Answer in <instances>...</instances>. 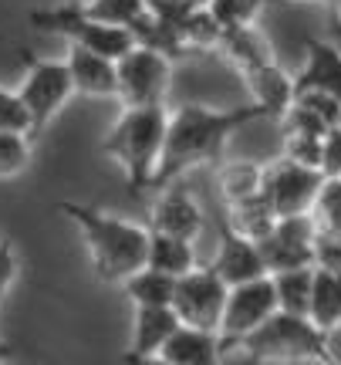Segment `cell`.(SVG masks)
<instances>
[{"instance_id": "cell-15", "label": "cell", "mask_w": 341, "mask_h": 365, "mask_svg": "<svg viewBox=\"0 0 341 365\" xmlns=\"http://www.w3.org/2000/svg\"><path fill=\"white\" fill-rule=\"evenodd\" d=\"M183 328L179 314L172 308H135L132 312V345L129 355L152 359L162 352V345Z\"/></svg>"}, {"instance_id": "cell-2", "label": "cell", "mask_w": 341, "mask_h": 365, "mask_svg": "<svg viewBox=\"0 0 341 365\" xmlns=\"http://www.w3.org/2000/svg\"><path fill=\"white\" fill-rule=\"evenodd\" d=\"M61 213L78 223L88 244V257L98 274V281L105 284H125L132 274L149 267V244L152 230L142 223H132L125 217L105 213L88 203H61Z\"/></svg>"}, {"instance_id": "cell-10", "label": "cell", "mask_w": 341, "mask_h": 365, "mask_svg": "<svg viewBox=\"0 0 341 365\" xmlns=\"http://www.w3.org/2000/svg\"><path fill=\"white\" fill-rule=\"evenodd\" d=\"M321 186H325V173L304 170L298 163H288L284 156L277 163H271L267 176H263V196H267L271 210L277 213V220H284V217H308L315 210Z\"/></svg>"}, {"instance_id": "cell-34", "label": "cell", "mask_w": 341, "mask_h": 365, "mask_svg": "<svg viewBox=\"0 0 341 365\" xmlns=\"http://www.w3.org/2000/svg\"><path fill=\"white\" fill-rule=\"evenodd\" d=\"M315 267L331 271V274H338L341 277V237H318Z\"/></svg>"}, {"instance_id": "cell-31", "label": "cell", "mask_w": 341, "mask_h": 365, "mask_svg": "<svg viewBox=\"0 0 341 365\" xmlns=\"http://www.w3.org/2000/svg\"><path fill=\"white\" fill-rule=\"evenodd\" d=\"M0 132H21V135L34 139V122H31V112L24 108L17 88H0Z\"/></svg>"}, {"instance_id": "cell-22", "label": "cell", "mask_w": 341, "mask_h": 365, "mask_svg": "<svg viewBox=\"0 0 341 365\" xmlns=\"http://www.w3.org/2000/svg\"><path fill=\"white\" fill-rule=\"evenodd\" d=\"M226 223L234 227L240 237H247L253 244H261L274 234L277 227V213L271 210L267 196H253L247 203H236V207H226Z\"/></svg>"}, {"instance_id": "cell-24", "label": "cell", "mask_w": 341, "mask_h": 365, "mask_svg": "<svg viewBox=\"0 0 341 365\" xmlns=\"http://www.w3.org/2000/svg\"><path fill=\"white\" fill-rule=\"evenodd\" d=\"M274 291L280 312L294 314V318H308L311 314V294H315V267L274 274Z\"/></svg>"}, {"instance_id": "cell-27", "label": "cell", "mask_w": 341, "mask_h": 365, "mask_svg": "<svg viewBox=\"0 0 341 365\" xmlns=\"http://www.w3.org/2000/svg\"><path fill=\"white\" fill-rule=\"evenodd\" d=\"M263 254V264H267V274H284V271H304V267H315V250L294 247V244H284L277 240L274 234L257 244Z\"/></svg>"}, {"instance_id": "cell-4", "label": "cell", "mask_w": 341, "mask_h": 365, "mask_svg": "<svg viewBox=\"0 0 341 365\" xmlns=\"http://www.w3.org/2000/svg\"><path fill=\"white\" fill-rule=\"evenodd\" d=\"M234 352H240L250 365L325 362V331L315 328L311 318L277 312L267 325H261L250 339L240 341Z\"/></svg>"}, {"instance_id": "cell-25", "label": "cell", "mask_w": 341, "mask_h": 365, "mask_svg": "<svg viewBox=\"0 0 341 365\" xmlns=\"http://www.w3.org/2000/svg\"><path fill=\"white\" fill-rule=\"evenodd\" d=\"M315 328L331 331L341 325V277L331 271L315 267V294H311V314H308Z\"/></svg>"}, {"instance_id": "cell-29", "label": "cell", "mask_w": 341, "mask_h": 365, "mask_svg": "<svg viewBox=\"0 0 341 365\" xmlns=\"http://www.w3.org/2000/svg\"><path fill=\"white\" fill-rule=\"evenodd\" d=\"M263 4L267 0H213L210 11L224 31H243V27H257Z\"/></svg>"}, {"instance_id": "cell-19", "label": "cell", "mask_w": 341, "mask_h": 365, "mask_svg": "<svg viewBox=\"0 0 341 365\" xmlns=\"http://www.w3.org/2000/svg\"><path fill=\"white\" fill-rule=\"evenodd\" d=\"M263 176H267V166L261 163H226L216 173V190L226 207H236L253 196H263Z\"/></svg>"}, {"instance_id": "cell-28", "label": "cell", "mask_w": 341, "mask_h": 365, "mask_svg": "<svg viewBox=\"0 0 341 365\" xmlns=\"http://www.w3.org/2000/svg\"><path fill=\"white\" fill-rule=\"evenodd\" d=\"M311 220L321 237H341V180H325L311 210Z\"/></svg>"}, {"instance_id": "cell-13", "label": "cell", "mask_w": 341, "mask_h": 365, "mask_svg": "<svg viewBox=\"0 0 341 365\" xmlns=\"http://www.w3.org/2000/svg\"><path fill=\"white\" fill-rule=\"evenodd\" d=\"M149 230L196 244L199 230H203V210L186 190H162L149 213Z\"/></svg>"}, {"instance_id": "cell-38", "label": "cell", "mask_w": 341, "mask_h": 365, "mask_svg": "<svg viewBox=\"0 0 341 365\" xmlns=\"http://www.w3.org/2000/svg\"><path fill=\"white\" fill-rule=\"evenodd\" d=\"M321 365H335V362H321Z\"/></svg>"}, {"instance_id": "cell-1", "label": "cell", "mask_w": 341, "mask_h": 365, "mask_svg": "<svg viewBox=\"0 0 341 365\" xmlns=\"http://www.w3.org/2000/svg\"><path fill=\"white\" fill-rule=\"evenodd\" d=\"M267 118L261 105H236V108H210V105H183L169 115V135H166V153L159 163V173L152 180V190H166L183 173L199 170L206 163H216L224 156L230 135L243 125Z\"/></svg>"}, {"instance_id": "cell-12", "label": "cell", "mask_w": 341, "mask_h": 365, "mask_svg": "<svg viewBox=\"0 0 341 365\" xmlns=\"http://www.w3.org/2000/svg\"><path fill=\"white\" fill-rule=\"evenodd\" d=\"M321 91L341 102V48L321 38H304V65L294 75V98Z\"/></svg>"}, {"instance_id": "cell-17", "label": "cell", "mask_w": 341, "mask_h": 365, "mask_svg": "<svg viewBox=\"0 0 341 365\" xmlns=\"http://www.w3.org/2000/svg\"><path fill=\"white\" fill-rule=\"evenodd\" d=\"M220 58H224V61H230V65H234L243 78H250L253 71H261V68H267V65H277L271 41L263 38L257 27L226 31L224 44H220Z\"/></svg>"}, {"instance_id": "cell-8", "label": "cell", "mask_w": 341, "mask_h": 365, "mask_svg": "<svg viewBox=\"0 0 341 365\" xmlns=\"http://www.w3.org/2000/svg\"><path fill=\"white\" fill-rule=\"evenodd\" d=\"M277 312H280V304H277L274 277H261V281H250V284L230 287L224 325H220L224 352H234L240 341L250 339L261 325H267Z\"/></svg>"}, {"instance_id": "cell-33", "label": "cell", "mask_w": 341, "mask_h": 365, "mask_svg": "<svg viewBox=\"0 0 341 365\" xmlns=\"http://www.w3.org/2000/svg\"><path fill=\"white\" fill-rule=\"evenodd\" d=\"M17 271H21V261H17V250L7 237H0V301L7 298V291L17 281Z\"/></svg>"}, {"instance_id": "cell-7", "label": "cell", "mask_w": 341, "mask_h": 365, "mask_svg": "<svg viewBox=\"0 0 341 365\" xmlns=\"http://www.w3.org/2000/svg\"><path fill=\"white\" fill-rule=\"evenodd\" d=\"M172 81V58L152 48H132L118 61V102L122 108H166Z\"/></svg>"}, {"instance_id": "cell-14", "label": "cell", "mask_w": 341, "mask_h": 365, "mask_svg": "<svg viewBox=\"0 0 341 365\" xmlns=\"http://www.w3.org/2000/svg\"><path fill=\"white\" fill-rule=\"evenodd\" d=\"M68 71L78 95L88 98H118V61H108L102 54L68 44Z\"/></svg>"}, {"instance_id": "cell-6", "label": "cell", "mask_w": 341, "mask_h": 365, "mask_svg": "<svg viewBox=\"0 0 341 365\" xmlns=\"http://www.w3.org/2000/svg\"><path fill=\"white\" fill-rule=\"evenodd\" d=\"M31 24L41 31H54L71 44V48H85L92 54H102L108 61H122L125 54L135 48L129 31L122 27H108L92 21L88 14L81 11L78 4H65L58 11H34L31 14Z\"/></svg>"}, {"instance_id": "cell-9", "label": "cell", "mask_w": 341, "mask_h": 365, "mask_svg": "<svg viewBox=\"0 0 341 365\" xmlns=\"http://www.w3.org/2000/svg\"><path fill=\"white\" fill-rule=\"evenodd\" d=\"M226 298H230V287L210 267H196V271H189L186 277H179L176 298H172V312L179 314L183 325L220 335Z\"/></svg>"}, {"instance_id": "cell-26", "label": "cell", "mask_w": 341, "mask_h": 365, "mask_svg": "<svg viewBox=\"0 0 341 365\" xmlns=\"http://www.w3.org/2000/svg\"><path fill=\"white\" fill-rule=\"evenodd\" d=\"M78 7L88 14L92 21H98V24L129 31V27L149 11V0H81Z\"/></svg>"}, {"instance_id": "cell-5", "label": "cell", "mask_w": 341, "mask_h": 365, "mask_svg": "<svg viewBox=\"0 0 341 365\" xmlns=\"http://www.w3.org/2000/svg\"><path fill=\"white\" fill-rule=\"evenodd\" d=\"M21 61H24V78L17 85V95L24 108L31 112V122H34V135L51 125V118L71 102L75 91V81H71V71H68V61H54V58H41L34 51H21Z\"/></svg>"}, {"instance_id": "cell-16", "label": "cell", "mask_w": 341, "mask_h": 365, "mask_svg": "<svg viewBox=\"0 0 341 365\" xmlns=\"http://www.w3.org/2000/svg\"><path fill=\"white\" fill-rule=\"evenodd\" d=\"M224 355V341L216 331H199V328L183 325L162 345L159 359H166L169 365H220Z\"/></svg>"}, {"instance_id": "cell-32", "label": "cell", "mask_w": 341, "mask_h": 365, "mask_svg": "<svg viewBox=\"0 0 341 365\" xmlns=\"http://www.w3.org/2000/svg\"><path fill=\"white\" fill-rule=\"evenodd\" d=\"M284 159H288V163H298L304 170L321 173L325 139H315V135H284Z\"/></svg>"}, {"instance_id": "cell-3", "label": "cell", "mask_w": 341, "mask_h": 365, "mask_svg": "<svg viewBox=\"0 0 341 365\" xmlns=\"http://www.w3.org/2000/svg\"><path fill=\"white\" fill-rule=\"evenodd\" d=\"M166 135H169L166 108H122V115L115 118V125L102 143V156L118 163L132 193H142L152 190V180L166 153Z\"/></svg>"}, {"instance_id": "cell-23", "label": "cell", "mask_w": 341, "mask_h": 365, "mask_svg": "<svg viewBox=\"0 0 341 365\" xmlns=\"http://www.w3.org/2000/svg\"><path fill=\"white\" fill-rule=\"evenodd\" d=\"M149 267L152 271H162L169 277H186L189 271H196V250L189 240H176V237L166 234H152V244H149Z\"/></svg>"}, {"instance_id": "cell-30", "label": "cell", "mask_w": 341, "mask_h": 365, "mask_svg": "<svg viewBox=\"0 0 341 365\" xmlns=\"http://www.w3.org/2000/svg\"><path fill=\"white\" fill-rule=\"evenodd\" d=\"M31 166V135L0 132V180H14Z\"/></svg>"}, {"instance_id": "cell-36", "label": "cell", "mask_w": 341, "mask_h": 365, "mask_svg": "<svg viewBox=\"0 0 341 365\" xmlns=\"http://www.w3.org/2000/svg\"><path fill=\"white\" fill-rule=\"evenodd\" d=\"M325 362L341 365V325L325 331Z\"/></svg>"}, {"instance_id": "cell-11", "label": "cell", "mask_w": 341, "mask_h": 365, "mask_svg": "<svg viewBox=\"0 0 341 365\" xmlns=\"http://www.w3.org/2000/svg\"><path fill=\"white\" fill-rule=\"evenodd\" d=\"M206 267L226 287H240L250 284V281H261V277H271L261 247L253 240H247V237H240L226 220L220 223V247H216V254H213V261Z\"/></svg>"}, {"instance_id": "cell-20", "label": "cell", "mask_w": 341, "mask_h": 365, "mask_svg": "<svg viewBox=\"0 0 341 365\" xmlns=\"http://www.w3.org/2000/svg\"><path fill=\"white\" fill-rule=\"evenodd\" d=\"M176 277L162 271H152V267H142L139 274H132L129 281L122 284L125 298L132 301V308H172V298H176Z\"/></svg>"}, {"instance_id": "cell-35", "label": "cell", "mask_w": 341, "mask_h": 365, "mask_svg": "<svg viewBox=\"0 0 341 365\" xmlns=\"http://www.w3.org/2000/svg\"><path fill=\"white\" fill-rule=\"evenodd\" d=\"M325 180H341V125L325 135V163H321Z\"/></svg>"}, {"instance_id": "cell-21", "label": "cell", "mask_w": 341, "mask_h": 365, "mask_svg": "<svg viewBox=\"0 0 341 365\" xmlns=\"http://www.w3.org/2000/svg\"><path fill=\"white\" fill-rule=\"evenodd\" d=\"M179 44H183V54L196 51V54H206V51H216L220 54V44H224V27L220 21L213 17L210 7H193V11L186 14L183 21H179Z\"/></svg>"}, {"instance_id": "cell-18", "label": "cell", "mask_w": 341, "mask_h": 365, "mask_svg": "<svg viewBox=\"0 0 341 365\" xmlns=\"http://www.w3.org/2000/svg\"><path fill=\"white\" fill-rule=\"evenodd\" d=\"M247 85L253 91V105H261L267 118L280 122L290 112V105H294V75H288L280 65H267L261 71H253Z\"/></svg>"}, {"instance_id": "cell-37", "label": "cell", "mask_w": 341, "mask_h": 365, "mask_svg": "<svg viewBox=\"0 0 341 365\" xmlns=\"http://www.w3.org/2000/svg\"><path fill=\"white\" fill-rule=\"evenodd\" d=\"M122 365H169L166 359H159V355H152V359H139V355H122Z\"/></svg>"}]
</instances>
